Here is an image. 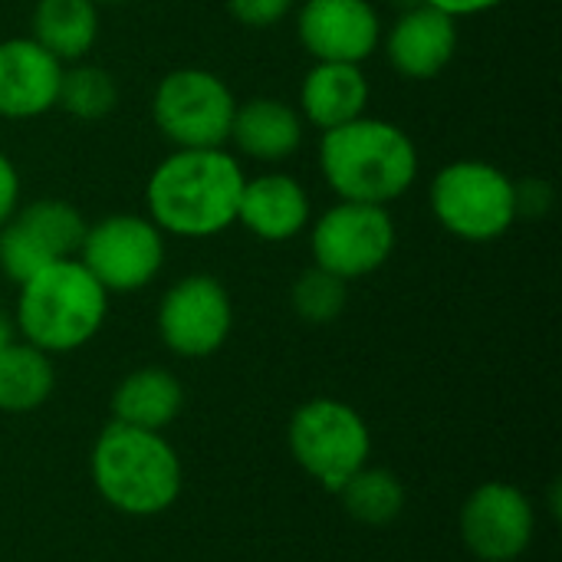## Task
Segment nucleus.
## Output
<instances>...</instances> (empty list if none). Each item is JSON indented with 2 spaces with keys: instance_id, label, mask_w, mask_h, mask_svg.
I'll list each match as a JSON object with an SVG mask.
<instances>
[{
  "instance_id": "obj_1",
  "label": "nucleus",
  "mask_w": 562,
  "mask_h": 562,
  "mask_svg": "<svg viewBox=\"0 0 562 562\" xmlns=\"http://www.w3.org/2000/svg\"><path fill=\"white\" fill-rule=\"evenodd\" d=\"M247 171L227 148H175L145 184V211L165 237L207 240L237 224Z\"/></svg>"
},
{
  "instance_id": "obj_14",
  "label": "nucleus",
  "mask_w": 562,
  "mask_h": 562,
  "mask_svg": "<svg viewBox=\"0 0 562 562\" xmlns=\"http://www.w3.org/2000/svg\"><path fill=\"white\" fill-rule=\"evenodd\" d=\"M458 43H461L458 20L428 3L408 7L405 13H398V20L389 30H382L389 66L402 79H415V82L441 76L458 56Z\"/></svg>"
},
{
  "instance_id": "obj_18",
  "label": "nucleus",
  "mask_w": 562,
  "mask_h": 562,
  "mask_svg": "<svg viewBox=\"0 0 562 562\" xmlns=\"http://www.w3.org/2000/svg\"><path fill=\"white\" fill-rule=\"evenodd\" d=\"M300 115L306 125L329 132L369 109V79L356 63H313L300 82Z\"/></svg>"
},
{
  "instance_id": "obj_30",
  "label": "nucleus",
  "mask_w": 562,
  "mask_h": 562,
  "mask_svg": "<svg viewBox=\"0 0 562 562\" xmlns=\"http://www.w3.org/2000/svg\"><path fill=\"white\" fill-rule=\"evenodd\" d=\"M95 7H112V3H128V0H92Z\"/></svg>"
},
{
  "instance_id": "obj_6",
  "label": "nucleus",
  "mask_w": 562,
  "mask_h": 562,
  "mask_svg": "<svg viewBox=\"0 0 562 562\" xmlns=\"http://www.w3.org/2000/svg\"><path fill=\"white\" fill-rule=\"evenodd\" d=\"M286 448L306 477L336 494L356 471L372 461V431L359 408L342 398L319 395L290 415Z\"/></svg>"
},
{
  "instance_id": "obj_2",
  "label": "nucleus",
  "mask_w": 562,
  "mask_h": 562,
  "mask_svg": "<svg viewBox=\"0 0 562 562\" xmlns=\"http://www.w3.org/2000/svg\"><path fill=\"white\" fill-rule=\"evenodd\" d=\"M418 168L412 135L389 119L359 115L319 138V171L339 201L389 207L412 191Z\"/></svg>"
},
{
  "instance_id": "obj_3",
  "label": "nucleus",
  "mask_w": 562,
  "mask_h": 562,
  "mask_svg": "<svg viewBox=\"0 0 562 562\" xmlns=\"http://www.w3.org/2000/svg\"><path fill=\"white\" fill-rule=\"evenodd\" d=\"M89 477L99 497L125 517L168 514L184 487V468L161 431L109 422L89 454Z\"/></svg>"
},
{
  "instance_id": "obj_28",
  "label": "nucleus",
  "mask_w": 562,
  "mask_h": 562,
  "mask_svg": "<svg viewBox=\"0 0 562 562\" xmlns=\"http://www.w3.org/2000/svg\"><path fill=\"white\" fill-rule=\"evenodd\" d=\"M418 3H428V7H435V10H445L448 16L461 20V16H477V13L497 10V7H504L507 0H418Z\"/></svg>"
},
{
  "instance_id": "obj_8",
  "label": "nucleus",
  "mask_w": 562,
  "mask_h": 562,
  "mask_svg": "<svg viewBox=\"0 0 562 562\" xmlns=\"http://www.w3.org/2000/svg\"><path fill=\"white\" fill-rule=\"evenodd\" d=\"M168 240L148 214H109L86 224L76 260L99 280L109 296L151 286L165 270Z\"/></svg>"
},
{
  "instance_id": "obj_19",
  "label": "nucleus",
  "mask_w": 562,
  "mask_h": 562,
  "mask_svg": "<svg viewBox=\"0 0 562 562\" xmlns=\"http://www.w3.org/2000/svg\"><path fill=\"white\" fill-rule=\"evenodd\" d=\"M184 412V389L178 375L165 366H142L122 375V382L112 392V422L142 428V431H161L178 422Z\"/></svg>"
},
{
  "instance_id": "obj_23",
  "label": "nucleus",
  "mask_w": 562,
  "mask_h": 562,
  "mask_svg": "<svg viewBox=\"0 0 562 562\" xmlns=\"http://www.w3.org/2000/svg\"><path fill=\"white\" fill-rule=\"evenodd\" d=\"M115 105H119V82L105 66L86 59L63 66L56 109H63L79 122H99L112 115Z\"/></svg>"
},
{
  "instance_id": "obj_20",
  "label": "nucleus",
  "mask_w": 562,
  "mask_h": 562,
  "mask_svg": "<svg viewBox=\"0 0 562 562\" xmlns=\"http://www.w3.org/2000/svg\"><path fill=\"white\" fill-rule=\"evenodd\" d=\"M30 36L63 66L79 63L99 40V7L92 0H36Z\"/></svg>"
},
{
  "instance_id": "obj_17",
  "label": "nucleus",
  "mask_w": 562,
  "mask_h": 562,
  "mask_svg": "<svg viewBox=\"0 0 562 562\" xmlns=\"http://www.w3.org/2000/svg\"><path fill=\"white\" fill-rule=\"evenodd\" d=\"M303 132L306 122L296 105L273 95H254L247 102H237L227 142L237 148L240 158H250L257 165H283L300 151Z\"/></svg>"
},
{
  "instance_id": "obj_15",
  "label": "nucleus",
  "mask_w": 562,
  "mask_h": 562,
  "mask_svg": "<svg viewBox=\"0 0 562 562\" xmlns=\"http://www.w3.org/2000/svg\"><path fill=\"white\" fill-rule=\"evenodd\" d=\"M63 63L33 36L0 40V119L30 122L56 109Z\"/></svg>"
},
{
  "instance_id": "obj_27",
  "label": "nucleus",
  "mask_w": 562,
  "mask_h": 562,
  "mask_svg": "<svg viewBox=\"0 0 562 562\" xmlns=\"http://www.w3.org/2000/svg\"><path fill=\"white\" fill-rule=\"evenodd\" d=\"M20 194H23L20 171H16V165L10 161V155H7V151H0V227L16 214V207H20Z\"/></svg>"
},
{
  "instance_id": "obj_7",
  "label": "nucleus",
  "mask_w": 562,
  "mask_h": 562,
  "mask_svg": "<svg viewBox=\"0 0 562 562\" xmlns=\"http://www.w3.org/2000/svg\"><path fill=\"white\" fill-rule=\"evenodd\" d=\"M237 95L201 66H181L158 79L151 92V122L171 148H224Z\"/></svg>"
},
{
  "instance_id": "obj_26",
  "label": "nucleus",
  "mask_w": 562,
  "mask_h": 562,
  "mask_svg": "<svg viewBox=\"0 0 562 562\" xmlns=\"http://www.w3.org/2000/svg\"><path fill=\"white\" fill-rule=\"evenodd\" d=\"M553 207V184L543 178L517 181V221L520 217H547Z\"/></svg>"
},
{
  "instance_id": "obj_16",
  "label": "nucleus",
  "mask_w": 562,
  "mask_h": 562,
  "mask_svg": "<svg viewBox=\"0 0 562 562\" xmlns=\"http://www.w3.org/2000/svg\"><path fill=\"white\" fill-rule=\"evenodd\" d=\"M313 221L310 191L286 171H260L244 181L237 224L263 244H286Z\"/></svg>"
},
{
  "instance_id": "obj_11",
  "label": "nucleus",
  "mask_w": 562,
  "mask_h": 562,
  "mask_svg": "<svg viewBox=\"0 0 562 562\" xmlns=\"http://www.w3.org/2000/svg\"><path fill=\"white\" fill-rule=\"evenodd\" d=\"M82 234V211L63 198L20 204L16 214L0 227V273L20 286L43 267L76 257Z\"/></svg>"
},
{
  "instance_id": "obj_12",
  "label": "nucleus",
  "mask_w": 562,
  "mask_h": 562,
  "mask_svg": "<svg viewBox=\"0 0 562 562\" xmlns=\"http://www.w3.org/2000/svg\"><path fill=\"white\" fill-rule=\"evenodd\" d=\"M458 533L474 560L514 562L533 543L537 507L517 484L484 481L468 494L458 514Z\"/></svg>"
},
{
  "instance_id": "obj_9",
  "label": "nucleus",
  "mask_w": 562,
  "mask_h": 562,
  "mask_svg": "<svg viewBox=\"0 0 562 562\" xmlns=\"http://www.w3.org/2000/svg\"><path fill=\"white\" fill-rule=\"evenodd\" d=\"M398 244V227L389 207L336 201L316 221H310L313 267L342 277L346 283L379 273Z\"/></svg>"
},
{
  "instance_id": "obj_5",
  "label": "nucleus",
  "mask_w": 562,
  "mask_h": 562,
  "mask_svg": "<svg viewBox=\"0 0 562 562\" xmlns=\"http://www.w3.org/2000/svg\"><path fill=\"white\" fill-rule=\"evenodd\" d=\"M428 204L451 237L491 244L517 224V181L484 158H458L435 175Z\"/></svg>"
},
{
  "instance_id": "obj_10",
  "label": "nucleus",
  "mask_w": 562,
  "mask_h": 562,
  "mask_svg": "<svg viewBox=\"0 0 562 562\" xmlns=\"http://www.w3.org/2000/svg\"><path fill=\"white\" fill-rule=\"evenodd\" d=\"M161 346L178 359H211L234 329V303L227 286L211 273H188L175 280L155 313Z\"/></svg>"
},
{
  "instance_id": "obj_29",
  "label": "nucleus",
  "mask_w": 562,
  "mask_h": 562,
  "mask_svg": "<svg viewBox=\"0 0 562 562\" xmlns=\"http://www.w3.org/2000/svg\"><path fill=\"white\" fill-rule=\"evenodd\" d=\"M13 339H20V336H16V326H13V316H10L7 310H0V352H3Z\"/></svg>"
},
{
  "instance_id": "obj_13",
  "label": "nucleus",
  "mask_w": 562,
  "mask_h": 562,
  "mask_svg": "<svg viewBox=\"0 0 562 562\" xmlns=\"http://www.w3.org/2000/svg\"><path fill=\"white\" fill-rule=\"evenodd\" d=\"M382 30L372 0H303L296 10V36L313 63L362 66L379 49Z\"/></svg>"
},
{
  "instance_id": "obj_4",
  "label": "nucleus",
  "mask_w": 562,
  "mask_h": 562,
  "mask_svg": "<svg viewBox=\"0 0 562 562\" xmlns=\"http://www.w3.org/2000/svg\"><path fill=\"white\" fill-rule=\"evenodd\" d=\"M109 316V293L76 260H56L20 283L13 326L16 336L46 356L89 346Z\"/></svg>"
},
{
  "instance_id": "obj_24",
  "label": "nucleus",
  "mask_w": 562,
  "mask_h": 562,
  "mask_svg": "<svg viewBox=\"0 0 562 562\" xmlns=\"http://www.w3.org/2000/svg\"><path fill=\"white\" fill-rule=\"evenodd\" d=\"M290 306L293 313L310 323V326H329L336 323L346 306H349V283L329 270L310 267L293 280L290 290Z\"/></svg>"
},
{
  "instance_id": "obj_22",
  "label": "nucleus",
  "mask_w": 562,
  "mask_h": 562,
  "mask_svg": "<svg viewBox=\"0 0 562 562\" xmlns=\"http://www.w3.org/2000/svg\"><path fill=\"white\" fill-rule=\"evenodd\" d=\"M342 510L366 527H389L405 514L408 504V491L405 481L389 471V468H375L372 461L356 471L339 491H336Z\"/></svg>"
},
{
  "instance_id": "obj_21",
  "label": "nucleus",
  "mask_w": 562,
  "mask_h": 562,
  "mask_svg": "<svg viewBox=\"0 0 562 562\" xmlns=\"http://www.w3.org/2000/svg\"><path fill=\"white\" fill-rule=\"evenodd\" d=\"M56 389L53 356L43 349L13 339L0 352V412L3 415H33L40 412Z\"/></svg>"
},
{
  "instance_id": "obj_25",
  "label": "nucleus",
  "mask_w": 562,
  "mask_h": 562,
  "mask_svg": "<svg viewBox=\"0 0 562 562\" xmlns=\"http://www.w3.org/2000/svg\"><path fill=\"white\" fill-rule=\"evenodd\" d=\"M300 0H227V13L247 30H270L283 23Z\"/></svg>"
}]
</instances>
